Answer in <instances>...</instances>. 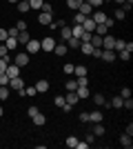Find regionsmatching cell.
Here are the masks:
<instances>
[{
  "instance_id": "obj_1",
  "label": "cell",
  "mask_w": 133,
  "mask_h": 149,
  "mask_svg": "<svg viewBox=\"0 0 133 149\" xmlns=\"http://www.w3.org/2000/svg\"><path fill=\"white\" fill-rule=\"evenodd\" d=\"M53 47H56V38L53 36H47L40 40V49L42 51H53Z\"/></svg>"
},
{
  "instance_id": "obj_2",
  "label": "cell",
  "mask_w": 133,
  "mask_h": 149,
  "mask_svg": "<svg viewBox=\"0 0 133 149\" xmlns=\"http://www.w3.org/2000/svg\"><path fill=\"white\" fill-rule=\"evenodd\" d=\"M5 74L9 76V78H16V76H20V67L16 65V62H9L7 69H5Z\"/></svg>"
},
{
  "instance_id": "obj_3",
  "label": "cell",
  "mask_w": 133,
  "mask_h": 149,
  "mask_svg": "<svg viewBox=\"0 0 133 149\" xmlns=\"http://www.w3.org/2000/svg\"><path fill=\"white\" fill-rule=\"evenodd\" d=\"M25 49H27V54H38L40 51V40H33L31 38V40L25 45Z\"/></svg>"
},
{
  "instance_id": "obj_4",
  "label": "cell",
  "mask_w": 133,
  "mask_h": 149,
  "mask_svg": "<svg viewBox=\"0 0 133 149\" xmlns=\"http://www.w3.org/2000/svg\"><path fill=\"white\" fill-rule=\"evenodd\" d=\"M102 60H104V62H113L115 60V58H118V54H115V51L113 49H102Z\"/></svg>"
},
{
  "instance_id": "obj_5",
  "label": "cell",
  "mask_w": 133,
  "mask_h": 149,
  "mask_svg": "<svg viewBox=\"0 0 133 149\" xmlns=\"http://www.w3.org/2000/svg\"><path fill=\"white\" fill-rule=\"evenodd\" d=\"M91 18H93V22H95V25H102V22H107V18H109V16H107L104 11H100V9H98V11H93V16H91Z\"/></svg>"
},
{
  "instance_id": "obj_6",
  "label": "cell",
  "mask_w": 133,
  "mask_h": 149,
  "mask_svg": "<svg viewBox=\"0 0 133 149\" xmlns=\"http://www.w3.org/2000/svg\"><path fill=\"white\" fill-rule=\"evenodd\" d=\"M9 89H22L25 87V82H22V78L20 76H16V78H9V85H7Z\"/></svg>"
},
{
  "instance_id": "obj_7",
  "label": "cell",
  "mask_w": 133,
  "mask_h": 149,
  "mask_svg": "<svg viewBox=\"0 0 133 149\" xmlns=\"http://www.w3.org/2000/svg\"><path fill=\"white\" fill-rule=\"evenodd\" d=\"M13 62L22 69L25 65H29V54H16V60H13Z\"/></svg>"
},
{
  "instance_id": "obj_8",
  "label": "cell",
  "mask_w": 133,
  "mask_h": 149,
  "mask_svg": "<svg viewBox=\"0 0 133 149\" xmlns=\"http://www.w3.org/2000/svg\"><path fill=\"white\" fill-rule=\"evenodd\" d=\"M82 29H84V31H89V33H93V29H95V22H93V18H91V16H87V18H84V22H82Z\"/></svg>"
},
{
  "instance_id": "obj_9",
  "label": "cell",
  "mask_w": 133,
  "mask_h": 149,
  "mask_svg": "<svg viewBox=\"0 0 133 149\" xmlns=\"http://www.w3.org/2000/svg\"><path fill=\"white\" fill-rule=\"evenodd\" d=\"M102 111H98V109H93V111H89V123H102Z\"/></svg>"
},
{
  "instance_id": "obj_10",
  "label": "cell",
  "mask_w": 133,
  "mask_h": 149,
  "mask_svg": "<svg viewBox=\"0 0 133 149\" xmlns=\"http://www.w3.org/2000/svg\"><path fill=\"white\" fill-rule=\"evenodd\" d=\"M78 11H80V13H84V16H91V11H93V7L89 5L87 0H82V5L78 7Z\"/></svg>"
},
{
  "instance_id": "obj_11",
  "label": "cell",
  "mask_w": 133,
  "mask_h": 149,
  "mask_svg": "<svg viewBox=\"0 0 133 149\" xmlns=\"http://www.w3.org/2000/svg\"><path fill=\"white\" fill-rule=\"evenodd\" d=\"M51 20H53V13H47V11H42V13L38 16V22H40V25H49Z\"/></svg>"
},
{
  "instance_id": "obj_12",
  "label": "cell",
  "mask_w": 133,
  "mask_h": 149,
  "mask_svg": "<svg viewBox=\"0 0 133 149\" xmlns=\"http://www.w3.org/2000/svg\"><path fill=\"white\" fill-rule=\"evenodd\" d=\"M64 100H67V105H71V107H73V105H76V102H78L80 98H78V93H76V91H67Z\"/></svg>"
},
{
  "instance_id": "obj_13",
  "label": "cell",
  "mask_w": 133,
  "mask_h": 149,
  "mask_svg": "<svg viewBox=\"0 0 133 149\" xmlns=\"http://www.w3.org/2000/svg\"><path fill=\"white\" fill-rule=\"evenodd\" d=\"M47 89H49V80H44V78H42V80L36 82V91H38V93H44Z\"/></svg>"
},
{
  "instance_id": "obj_14",
  "label": "cell",
  "mask_w": 133,
  "mask_h": 149,
  "mask_svg": "<svg viewBox=\"0 0 133 149\" xmlns=\"http://www.w3.org/2000/svg\"><path fill=\"white\" fill-rule=\"evenodd\" d=\"M58 38H62L64 42H67V40L71 38V27H67V25H64V27H60V36H58Z\"/></svg>"
},
{
  "instance_id": "obj_15",
  "label": "cell",
  "mask_w": 133,
  "mask_h": 149,
  "mask_svg": "<svg viewBox=\"0 0 133 149\" xmlns=\"http://www.w3.org/2000/svg\"><path fill=\"white\" fill-rule=\"evenodd\" d=\"M67 47H69V49H80V38L71 36L69 40H67Z\"/></svg>"
},
{
  "instance_id": "obj_16",
  "label": "cell",
  "mask_w": 133,
  "mask_h": 149,
  "mask_svg": "<svg viewBox=\"0 0 133 149\" xmlns=\"http://www.w3.org/2000/svg\"><path fill=\"white\" fill-rule=\"evenodd\" d=\"M67 51H69V47H67L64 42H60V45H56V47H53V54H58V56H64Z\"/></svg>"
},
{
  "instance_id": "obj_17",
  "label": "cell",
  "mask_w": 133,
  "mask_h": 149,
  "mask_svg": "<svg viewBox=\"0 0 133 149\" xmlns=\"http://www.w3.org/2000/svg\"><path fill=\"white\" fill-rule=\"evenodd\" d=\"M93 33H98V36H107V33H109V27L104 25V22H102V25H95Z\"/></svg>"
},
{
  "instance_id": "obj_18",
  "label": "cell",
  "mask_w": 133,
  "mask_h": 149,
  "mask_svg": "<svg viewBox=\"0 0 133 149\" xmlns=\"http://www.w3.org/2000/svg\"><path fill=\"white\" fill-rule=\"evenodd\" d=\"M16 38H18V45H27L29 40H31V36H29L27 31H20V33H18Z\"/></svg>"
},
{
  "instance_id": "obj_19",
  "label": "cell",
  "mask_w": 133,
  "mask_h": 149,
  "mask_svg": "<svg viewBox=\"0 0 133 149\" xmlns=\"http://www.w3.org/2000/svg\"><path fill=\"white\" fill-rule=\"evenodd\" d=\"M120 145H122L124 149H131V147H133V143H131V136L122 134V138H120Z\"/></svg>"
},
{
  "instance_id": "obj_20",
  "label": "cell",
  "mask_w": 133,
  "mask_h": 149,
  "mask_svg": "<svg viewBox=\"0 0 133 149\" xmlns=\"http://www.w3.org/2000/svg\"><path fill=\"white\" fill-rule=\"evenodd\" d=\"M76 93H78V98H80V100H82V98H89V96H91L89 87H78V89H76Z\"/></svg>"
},
{
  "instance_id": "obj_21",
  "label": "cell",
  "mask_w": 133,
  "mask_h": 149,
  "mask_svg": "<svg viewBox=\"0 0 133 149\" xmlns=\"http://www.w3.org/2000/svg\"><path fill=\"white\" fill-rule=\"evenodd\" d=\"M31 120H33V125H38V127H42V125L44 123H47V118H44V116H42V113H36V116H31Z\"/></svg>"
},
{
  "instance_id": "obj_22",
  "label": "cell",
  "mask_w": 133,
  "mask_h": 149,
  "mask_svg": "<svg viewBox=\"0 0 133 149\" xmlns=\"http://www.w3.org/2000/svg\"><path fill=\"white\" fill-rule=\"evenodd\" d=\"M89 42H91V47H100V49H102V36H98V33H93Z\"/></svg>"
},
{
  "instance_id": "obj_23",
  "label": "cell",
  "mask_w": 133,
  "mask_h": 149,
  "mask_svg": "<svg viewBox=\"0 0 133 149\" xmlns=\"http://www.w3.org/2000/svg\"><path fill=\"white\" fill-rule=\"evenodd\" d=\"M5 45H7V49H9V51H13L16 47H18V38H7Z\"/></svg>"
},
{
  "instance_id": "obj_24",
  "label": "cell",
  "mask_w": 133,
  "mask_h": 149,
  "mask_svg": "<svg viewBox=\"0 0 133 149\" xmlns=\"http://www.w3.org/2000/svg\"><path fill=\"white\" fill-rule=\"evenodd\" d=\"M93 136H104V125L93 123Z\"/></svg>"
},
{
  "instance_id": "obj_25",
  "label": "cell",
  "mask_w": 133,
  "mask_h": 149,
  "mask_svg": "<svg viewBox=\"0 0 133 149\" xmlns=\"http://www.w3.org/2000/svg\"><path fill=\"white\" fill-rule=\"evenodd\" d=\"M91 49H93L91 42H80V51H82L84 56H91Z\"/></svg>"
},
{
  "instance_id": "obj_26",
  "label": "cell",
  "mask_w": 133,
  "mask_h": 149,
  "mask_svg": "<svg viewBox=\"0 0 133 149\" xmlns=\"http://www.w3.org/2000/svg\"><path fill=\"white\" fill-rule=\"evenodd\" d=\"M47 27H51V29H60V27H64V20L62 18H58V20H51Z\"/></svg>"
},
{
  "instance_id": "obj_27",
  "label": "cell",
  "mask_w": 133,
  "mask_h": 149,
  "mask_svg": "<svg viewBox=\"0 0 133 149\" xmlns=\"http://www.w3.org/2000/svg\"><path fill=\"white\" fill-rule=\"evenodd\" d=\"M11 62V58L9 56H5V58H0V74H5V69H7V65Z\"/></svg>"
},
{
  "instance_id": "obj_28",
  "label": "cell",
  "mask_w": 133,
  "mask_h": 149,
  "mask_svg": "<svg viewBox=\"0 0 133 149\" xmlns=\"http://www.w3.org/2000/svg\"><path fill=\"white\" fill-rule=\"evenodd\" d=\"M29 9H31V7H29V2H25V0H20V2H18V11H20V13H27Z\"/></svg>"
},
{
  "instance_id": "obj_29",
  "label": "cell",
  "mask_w": 133,
  "mask_h": 149,
  "mask_svg": "<svg viewBox=\"0 0 133 149\" xmlns=\"http://www.w3.org/2000/svg\"><path fill=\"white\" fill-rule=\"evenodd\" d=\"M82 5V0H67V7H69V9H76L78 11V7Z\"/></svg>"
},
{
  "instance_id": "obj_30",
  "label": "cell",
  "mask_w": 133,
  "mask_h": 149,
  "mask_svg": "<svg viewBox=\"0 0 133 149\" xmlns=\"http://www.w3.org/2000/svg\"><path fill=\"white\" fill-rule=\"evenodd\" d=\"M78 87H89V78H87V76H78Z\"/></svg>"
},
{
  "instance_id": "obj_31",
  "label": "cell",
  "mask_w": 133,
  "mask_h": 149,
  "mask_svg": "<svg viewBox=\"0 0 133 149\" xmlns=\"http://www.w3.org/2000/svg\"><path fill=\"white\" fill-rule=\"evenodd\" d=\"M118 56H120V58H122V60H124V62H129V60H131V51L122 49V51H118Z\"/></svg>"
},
{
  "instance_id": "obj_32",
  "label": "cell",
  "mask_w": 133,
  "mask_h": 149,
  "mask_svg": "<svg viewBox=\"0 0 133 149\" xmlns=\"http://www.w3.org/2000/svg\"><path fill=\"white\" fill-rule=\"evenodd\" d=\"M64 89H67V91H76V89H78V82H76V80H67Z\"/></svg>"
},
{
  "instance_id": "obj_33",
  "label": "cell",
  "mask_w": 133,
  "mask_h": 149,
  "mask_svg": "<svg viewBox=\"0 0 133 149\" xmlns=\"http://www.w3.org/2000/svg\"><path fill=\"white\" fill-rule=\"evenodd\" d=\"M64 145L73 149V147H76V145H78V138H76V136H69V138H67V140H64Z\"/></svg>"
},
{
  "instance_id": "obj_34",
  "label": "cell",
  "mask_w": 133,
  "mask_h": 149,
  "mask_svg": "<svg viewBox=\"0 0 133 149\" xmlns=\"http://www.w3.org/2000/svg\"><path fill=\"white\" fill-rule=\"evenodd\" d=\"M7 98H9V87L2 85V87H0V100H7Z\"/></svg>"
},
{
  "instance_id": "obj_35",
  "label": "cell",
  "mask_w": 133,
  "mask_h": 149,
  "mask_svg": "<svg viewBox=\"0 0 133 149\" xmlns=\"http://www.w3.org/2000/svg\"><path fill=\"white\" fill-rule=\"evenodd\" d=\"M93 102H95V105H104V102H107V98H104L102 93H95V96H93Z\"/></svg>"
},
{
  "instance_id": "obj_36",
  "label": "cell",
  "mask_w": 133,
  "mask_h": 149,
  "mask_svg": "<svg viewBox=\"0 0 133 149\" xmlns=\"http://www.w3.org/2000/svg\"><path fill=\"white\" fill-rule=\"evenodd\" d=\"M131 7H133V0H124L120 9H122V11H124V13H127V11H131Z\"/></svg>"
},
{
  "instance_id": "obj_37",
  "label": "cell",
  "mask_w": 133,
  "mask_h": 149,
  "mask_svg": "<svg viewBox=\"0 0 133 149\" xmlns=\"http://www.w3.org/2000/svg\"><path fill=\"white\" fill-rule=\"evenodd\" d=\"M42 2L44 0H29V7L31 9H42Z\"/></svg>"
},
{
  "instance_id": "obj_38",
  "label": "cell",
  "mask_w": 133,
  "mask_h": 149,
  "mask_svg": "<svg viewBox=\"0 0 133 149\" xmlns=\"http://www.w3.org/2000/svg\"><path fill=\"white\" fill-rule=\"evenodd\" d=\"M113 18H115V20H124V18H127V13L122 11V9H115V13H113Z\"/></svg>"
},
{
  "instance_id": "obj_39",
  "label": "cell",
  "mask_w": 133,
  "mask_h": 149,
  "mask_svg": "<svg viewBox=\"0 0 133 149\" xmlns=\"http://www.w3.org/2000/svg\"><path fill=\"white\" fill-rule=\"evenodd\" d=\"M120 98H122V100H124V98H131V89H129V87H124V89L120 91Z\"/></svg>"
},
{
  "instance_id": "obj_40",
  "label": "cell",
  "mask_w": 133,
  "mask_h": 149,
  "mask_svg": "<svg viewBox=\"0 0 133 149\" xmlns=\"http://www.w3.org/2000/svg\"><path fill=\"white\" fill-rule=\"evenodd\" d=\"M111 107H115V109H118V107H122V98H120V96H115V98L111 100Z\"/></svg>"
},
{
  "instance_id": "obj_41",
  "label": "cell",
  "mask_w": 133,
  "mask_h": 149,
  "mask_svg": "<svg viewBox=\"0 0 133 149\" xmlns=\"http://www.w3.org/2000/svg\"><path fill=\"white\" fill-rule=\"evenodd\" d=\"M84 18H87V16L78 11V13H76V25H82V22H84Z\"/></svg>"
},
{
  "instance_id": "obj_42",
  "label": "cell",
  "mask_w": 133,
  "mask_h": 149,
  "mask_svg": "<svg viewBox=\"0 0 133 149\" xmlns=\"http://www.w3.org/2000/svg\"><path fill=\"white\" fill-rule=\"evenodd\" d=\"M18 33H20V31L16 29V27H11V29H7V36H9V38H16Z\"/></svg>"
},
{
  "instance_id": "obj_43",
  "label": "cell",
  "mask_w": 133,
  "mask_h": 149,
  "mask_svg": "<svg viewBox=\"0 0 133 149\" xmlns=\"http://www.w3.org/2000/svg\"><path fill=\"white\" fill-rule=\"evenodd\" d=\"M91 56H93V58H100L102 56V49H100V47H93V49H91Z\"/></svg>"
},
{
  "instance_id": "obj_44",
  "label": "cell",
  "mask_w": 133,
  "mask_h": 149,
  "mask_svg": "<svg viewBox=\"0 0 133 149\" xmlns=\"http://www.w3.org/2000/svg\"><path fill=\"white\" fill-rule=\"evenodd\" d=\"M56 105H58V107H64V105H67L64 96H56Z\"/></svg>"
},
{
  "instance_id": "obj_45",
  "label": "cell",
  "mask_w": 133,
  "mask_h": 149,
  "mask_svg": "<svg viewBox=\"0 0 133 149\" xmlns=\"http://www.w3.org/2000/svg\"><path fill=\"white\" fill-rule=\"evenodd\" d=\"M36 87H25V96H36Z\"/></svg>"
},
{
  "instance_id": "obj_46",
  "label": "cell",
  "mask_w": 133,
  "mask_h": 149,
  "mask_svg": "<svg viewBox=\"0 0 133 149\" xmlns=\"http://www.w3.org/2000/svg\"><path fill=\"white\" fill-rule=\"evenodd\" d=\"M9 56V49H7V45H0V58Z\"/></svg>"
},
{
  "instance_id": "obj_47",
  "label": "cell",
  "mask_w": 133,
  "mask_h": 149,
  "mask_svg": "<svg viewBox=\"0 0 133 149\" xmlns=\"http://www.w3.org/2000/svg\"><path fill=\"white\" fill-rule=\"evenodd\" d=\"M2 85H9V76L7 74H0V87H2Z\"/></svg>"
},
{
  "instance_id": "obj_48",
  "label": "cell",
  "mask_w": 133,
  "mask_h": 149,
  "mask_svg": "<svg viewBox=\"0 0 133 149\" xmlns=\"http://www.w3.org/2000/svg\"><path fill=\"white\" fill-rule=\"evenodd\" d=\"M89 5L93 7V9H98V7H102V0H87Z\"/></svg>"
},
{
  "instance_id": "obj_49",
  "label": "cell",
  "mask_w": 133,
  "mask_h": 149,
  "mask_svg": "<svg viewBox=\"0 0 133 149\" xmlns=\"http://www.w3.org/2000/svg\"><path fill=\"white\" fill-rule=\"evenodd\" d=\"M42 11H47V13H53V7H51L49 2H42Z\"/></svg>"
},
{
  "instance_id": "obj_50",
  "label": "cell",
  "mask_w": 133,
  "mask_h": 149,
  "mask_svg": "<svg viewBox=\"0 0 133 149\" xmlns=\"http://www.w3.org/2000/svg\"><path fill=\"white\" fill-rule=\"evenodd\" d=\"M16 29H18V31H27V22H25V20H20L18 25H16Z\"/></svg>"
},
{
  "instance_id": "obj_51",
  "label": "cell",
  "mask_w": 133,
  "mask_h": 149,
  "mask_svg": "<svg viewBox=\"0 0 133 149\" xmlns=\"http://www.w3.org/2000/svg\"><path fill=\"white\" fill-rule=\"evenodd\" d=\"M80 123H89V111H82V113H80Z\"/></svg>"
},
{
  "instance_id": "obj_52",
  "label": "cell",
  "mask_w": 133,
  "mask_h": 149,
  "mask_svg": "<svg viewBox=\"0 0 133 149\" xmlns=\"http://www.w3.org/2000/svg\"><path fill=\"white\" fill-rule=\"evenodd\" d=\"M62 71H64V74H73V65H71V62H69V65H64Z\"/></svg>"
},
{
  "instance_id": "obj_53",
  "label": "cell",
  "mask_w": 133,
  "mask_h": 149,
  "mask_svg": "<svg viewBox=\"0 0 133 149\" xmlns=\"http://www.w3.org/2000/svg\"><path fill=\"white\" fill-rule=\"evenodd\" d=\"M7 38H9V36H7V29H0V42H5Z\"/></svg>"
},
{
  "instance_id": "obj_54",
  "label": "cell",
  "mask_w": 133,
  "mask_h": 149,
  "mask_svg": "<svg viewBox=\"0 0 133 149\" xmlns=\"http://www.w3.org/2000/svg\"><path fill=\"white\" fill-rule=\"evenodd\" d=\"M27 113H29V116H36V113H38V107H29V109H27Z\"/></svg>"
},
{
  "instance_id": "obj_55",
  "label": "cell",
  "mask_w": 133,
  "mask_h": 149,
  "mask_svg": "<svg viewBox=\"0 0 133 149\" xmlns=\"http://www.w3.org/2000/svg\"><path fill=\"white\" fill-rule=\"evenodd\" d=\"M124 134H127V136H133V125L131 123L127 125V131H124Z\"/></svg>"
},
{
  "instance_id": "obj_56",
  "label": "cell",
  "mask_w": 133,
  "mask_h": 149,
  "mask_svg": "<svg viewBox=\"0 0 133 149\" xmlns=\"http://www.w3.org/2000/svg\"><path fill=\"white\" fill-rule=\"evenodd\" d=\"M89 147V143H80V140H78V145H76V149H87Z\"/></svg>"
},
{
  "instance_id": "obj_57",
  "label": "cell",
  "mask_w": 133,
  "mask_h": 149,
  "mask_svg": "<svg viewBox=\"0 0 133 149\" xmlns=\"http://www.w3.org/2000/svg\"><path fill=\"white\" fill-rule=\"evenodd\" d=\"M2 113H5V109H2V107H0V118H2Z\"/></svg>"
},
{
  "instance_id": "obj_58",
  "label": "cell",
  "mask_w": 133,
  "mask_h": 149,
  "mask_svg": "<svg viewBox=\"0 0 133 149\" xmlns=\"http://www.w3.org/2000/svg\"><path fill=\"white\" fill-rule=\"evenodd\" d=\"M7 2H16V5H18V2H20V0H7Z\"/></svg>"
},
{
  "instance_id": "obj_59",
  "label": "cell",
  "mask_w": 133,
  "mask_h": 149,
  "mask_svg": "<svg viewBox=\"0 0 133 149\" xmlns=\"http://www.w3.org/2000/svg\"><path fill=\"white\" fill-rule=\"evenodd\" d=\"M115 2H120V5H122V2H124V0H115Z\"/></svg>"
},
{
  "instance_id": "obj_60",
  "label": "cell",
  "mask_w": 133,
  "mask_h": 149,
  "mask_svg": "<svg viewBox=\"0 0 133 149\" xmlns=\"http://www.w3.org/2000/svg\"><path fill=\"white\" fill-rule=\"evenodd\" d=\"M102 2H111V0H102Z\"/></svg>"
},
{
  "instance_id": "obj_61",
  "label": "cell",
  "mask_w": 133,
  "mask_h": 149,
  "mask_svg": "<svg viewBox=\"0 0 133 149\" xmlns=\"http://www.w3.org/2000/svg\"><path fill=\"white\" fill-rule=\"evenodd\" d=\"M25 2H29V0H25Z\"/></svg>"
}]
</instances>
